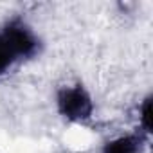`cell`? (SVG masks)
Returning <instances> with one entry per match:
<instances>
[{
  "label": "cell",
  "mask_w": 153,
  "mask_h": 153,
  "mask_svg": "<svg viewBox=\"0 0 153 153\" xmlns=\"http://www.w3.org/2000/svg\"><path fill=\"white\" fill-rule=\"evenodd\" d=\"M54 106L65 123L76 126L90 124L96 115L94 96L81 81L59 85L54 94Z\"/></svg>",
  "instance_id": "obj_1"
},
{
  "label": "cell",
  "mask_w": 153,
  "mask_h": 153,
  "mask_svg": "<svg viewBox=\"0 0 153 153\" xmlns=\"http://www.w3.org/2000/svg\"><path fill=\"white\" fill-rule=\"evenodd\" d=\"M0 34L6 40L16 63L38 59L43 51V40L38 31L22 16H11L0 25Z\"/></svg>",
  "instance_id": "obj_2"
},
{
  "label": "cell",
  "mask_w": 153,
  "mask_h": 153,
  "mask_svg": "<svg viewBox=\"0 0 153 153\" xmlns=\"http://www.w3.org/2000/svg\"><path fill=\"white\" fill-rule=\"evenodd\" d=\"M148 137H144L140 131H128L115 135L103 142L99 153H144Z\"/></svg>",
  "instance_id": "obj_3"
},
{
  "label": "cell",
  "mask_w": 153,
  "mask_h": 153,
  "mask_svg": "<svg viewBox=\"0 0 153 153\" xmlns=\"http://www.w3.org/2000/svg\"><path fill=\"white\" fill-rule=\"evenodd\" d=\"M137 131L149 139L151 135V94H146L137 105Z\"/></svg>",
  "instance_id": "obj_4"
},
{
  "label": "cell",
  "mask_w": 153,
  "mask_h": 153,
  "mask_svg": "<svg viewBox=\"0 0 153 153\" xmlns=\"http://www.w3.org/2000/svg\"><path fill=\"white\" fill-rule=\"evenodd\" d=\"M16 65H18V63H16L13 52L9 51L6 40L2 38V34H0V79L6 78V76H7Z\"/></svg>",
  "instance_id": "obj_5"
}]
</instances>
